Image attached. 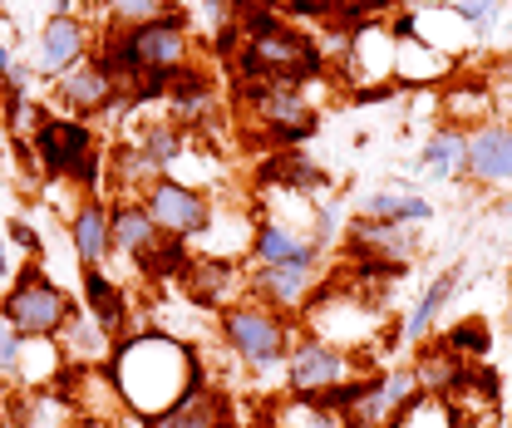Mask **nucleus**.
<instances>
[{
	"instance_id": "nucleus-29",
	"label": "nucleus",
	"mask_w": 512,
	"mask_h": 428,
	"mask_svg": "<svg viewBox=\"0 0 512 428\" xmlns=\"http://www.w3.org/2000/svg\"><path fill=\"white\" fill-rule=\"evenodd\" d=\"M64 369H69V360H64L60 340H25L15 389H50V384L64 379Z\"/></svg>"
},
{
	"instance_id": "nucleus-42",
	"label": "nucleus",
	"mask_w": 512,
	"mask_h": 428,
	"mask_svg": "<svg viewBox=\"0 0 512 428\" xmlns=\"http://www.w3.org/2000/svg\"><path fill=\"white\" fill-rule=\"evenodd\" d=\"M0 153H5V133H0Z\"/></svg>"
},
{
	"instance_id": "nucleus-28",
	"label": "nucleus",
	"mask_w": 512,
	"mask_h": 428,
	"mask_svg": "<svg viewBox=\"0 0 512 428\" xmlns=\"http://www.w3.org/2000/svg\"><path fill=\"white\" fill-rule=\"evenodd\" d=\"M173 10H178V0H94V25H99V35H124V30L173 15Z\"/></svg>"
},
{
	"instance_id": "nucleus-35",
	"label": "nucleus",
	"mask_w": 512,
	"mask_h": 428,
	"mask_svg": "<svg viewBox=\"0 0 512 428\" xmlns=\"http://www.w3.org/2000/svg\"><path fill=\"white\" fill-rule=\"evenodd\" d=\"M5 232H10V237H5V242L15 246V251H20V256H25V261H40V256H45V242H40V232H35V227H30V222H25V217H15V222H10V227H5Z\"/></svg>"
},
{
	"instance_id": "nucleus-22",
	"label": "nucleus",
	"mask_w": 512,
	"mask_h": 428,
	"mask_svg": "<svg viewBox=\"0 0 512 428\" xmlns=\"http://www.w3.org/2000/svg\"><path fill=\"white\" fill-rule=\"evenodd\" d=\"M439 114H444V123L463 128V133L493 123L498 119V89H493V79H483V74L453 79L444 94H439Z\"/></svg>"
},
{
	"instance_id": "nucleus-12",
	"label": "nucleus",
	"mask_w": 512,
	"mask_h": 428,
	"mask_svg": "<svg viewBox=\"0 0 512 428\" xmlns=\"http://www.w3.org/2000/svg\"><path fill=\"white\" fill-rule=\"evenodd\" d=\"M94 55V20L79 15V10H55L40 35H35V55H30V69L40 84H55L64 69H74L79 60Z\"/></svg>"
},
{
	"instance_id": "nucleus-13",
	"label": "nucleus",
	"mask_w": 512,
	"mask_h": 428,
	"mask_svg": "<svg viewBox=\"0 0 512 428\" xmlns=\"http://www.w3.org/2000/svg\"><path fill=\"white\" fill-rule=\"evenodd\" d=\"M345 256L350 261H370V266H389V271H404L414 266L419 256V232L414 227H389V222H365L355 217L345 227Z\"/></svg>"
},
{
	"instance_id": "nucleus-18",
	"label": "nucleus",
	"mask_w": 512,
	"mask_h": 428,
	"mask_svg": "<svg viewBox=\"0 0 512 428\" xmlns=\"http://www.w3.org/2000/svg\"><path fill=\"white\" fill-rule=\"evenodd\" d=\"M355 217L389 222V227H429L434 222V202L414 183H375L370 192L355 197Z\"/></svg>"
},
{
	"instance_id": "nucleus-33",
	"label": "nucleus",
	"mask_w": 512,
	"mask_h": 428,
	"mask_svg": "<svg viewBox=\"0 0 512 428\" xmlns=\"http://www.w3.org/2000/svg\"><path fill=\"white\" fill-rule=\"evenodd\" d=\"M20 350H25V335L5 320V310H0V379L5 384H15L20 379Z\"/></svg>"
},
{
	"instance_id": "nucleus-39",
	"label": "nucleus",
	"mask_w": 512,
	"mask_h": 428,
	"mask_svg": "<svg viewBox=\"0 0 512 428\" xmlns=\"http://www.w3.org/2000/svg\"><path fill=\"white\" fill-rule=\"evenodd\" d=\"M10 281H15V266H10V242L0 237V291H5Z\"/></svg>"
},
{
	"instance_id": "nucleus-6",
	"label": "nucleus",
	"mask_w": 512,
	"mask_h": 428,
	"mask_svg": "<svg viewBox=\"0 0 512 428\" xmlns=\"http://www.w3.org/2000/svg\"><path fill=\"white\" fill-rule=\"evenodd\" d=\"M0 310L25 340H60L79 306L40 261H25L15 271V281L0 291Z\"/></svg>"
},
{
	"instance_id": "nucleus-25",
	"label": "nucleus",
	"mask_w": 512,
	"mask_h": 428,
	"mask_svg": "<svg viewBox=\"0 0 512 428\" xmlns=\"http://www.w3.org/2000/svg\"><path fill=\"white\" fill-rule=\"evenodd\" d=\"M419 173L434 183H468V133L463 128H434L424 153H419Z\"/></svg>"
},
{
	"instance_id": "nucleus-3",
	"label": "nucleus",
	"mask_w": 512,
	"mask_h": 428,
	"mask_svg": "<svg viewBox=\"0 0 512 428\" xmlns=\"http://www.w3.org/2000/svg\"><path fill=\"white\" fill-rule=\"evenodd\" d=\"M35 168L55 183H74L84 192L104 183V163H109V143L89 119L74 114H45V123L30 133V143H20Z\"/></svg>"
},
{
	"instance_id": "nucleus-34",
	"label": "nucleus",
	"mask_w": 512,
	"mask_h": 428,
	"mask_svg": "<svg viewBox=\"0 0 512 428\" xmlns=\"http://www.w3.org/2000/svg\"><path fill=\"white\" fill-rule=\"evenodd\" d=\"M453 10L468 20V30H473V40H483L488 30H493V20L503 15V0H453Z\"/></svg>"
},
{
	"instance_id": "nucleus-27",
	"label": "nucleus",
	"mask_w": 512,
	"mask_h": 428,
	"mask_svg": "<svg viewBox=\"0 0 512 428\" xmlns=\"http://www.w3.org/2000/svg\"><path fill=\"white\" fill-rule=\"evenodd\" d=\"M84 310H89L114 340L128 335V330H138L133 315H128V296L119 291V281L109 276V266H104V271H84Z\"/></svg>"
},
{
	"instance_id": "nucleus-21",
	"label": "nucleus",
	"mask_w": 512,
	"mask_h": 428,
	"mask_svg": "<svg viewBox=\"0 0 512 428\" xmlns=\"http://www.w3.org/2000/svg\"><path fill=\"white\" fill-rule=\"evenodd\" d=\"M311 256H330V251H320L311 232H301V227H291V222H276V217H261V212H256L247 266H281V261H311Z\"/></svg>"
},
{
	"instance_id": "nucleus-30",
	"label": "nucleus",
	"mask_w": 512,
	"mask_h": 428,
	"mask_svg": "<svg viewBox=\"0 0 512 428\" xmlns=\"http://www.w3.org/2000/svg\"><path fill=\"white\" fill-rule=\"evenodd\" d=\"M463 360L453 355V350H444L439 340H424V350L414 355V379H419V389L424 394H434V399H444L448 389L463 379Z\"/></svg>"
},
{
	"instance_id": "nucleus-2",
	"label": "nucleus",
	"mask_w": 512,
	"mask_h": 428,
	"mask_svg": "<svg viewBox=\"0 0 512 428\" xmlns=\"http://www.w3.org/2000/svg\"><path fill=\"white\" fill-rule=\"evenodd\" d=\"M212 335H217V345L227 350V360L242 369V374L271 379V374L286 369L291 345L301 340V320L261 306L252 296H242L237 306H227V310L212 315Z\"/></svg>"
},
{
	"instance_id": "nucleus-26",
	"label": "nucleus",
	"mask_w": 512,
	"mask_h": 428,
	"mask_svg": "<svg viewBox=\"0 0 512 428\" xmlns=\"http://www.w3.org/2000/svg\"><path fill=\"white\" fill-rule=\"evenodd\" d=\"M453 69H458V60L439 55L434 45H424V40H414V35H399V55H394V84H399V89L444 84Z\"/></svg>"
},
{
	"instance_id": "nucleus-15",
	"label": "nucleus",
	"mask_w": 512,
	"mask_h": 428,
	"mask_svg": "<svg viewBox=\"0 0 512 428\" xmlns=\"http://www.w3.org/2000/svg\"><path fill=\"white\" fill-rule=\"evenodd\" d=\"M69 251L79 261V271H104L114 261V242H109V197L104 192H84L64 222Z\"/></svg>"
},
{
	"instance_id": "nucleus-10",
	"label": "nucleus",
	"mask_w": 512,
	"mask_h": 428,
	"mask_svg": "<svg viewBox=\"0 0 512 428\" xmlns=\"http://www.w3.org/2000/svg\"><path fill=\"white\" fill-rule=\"evenodd\" d=\"M138 202L148 207L153 227H158L168 242H183V246H188L192 237L207 227V217L217 212V192L192 187V183H183V178H158L153 187L138 192Z\"/></svg>"
},
{
	"instance_id": "nucleus-9",
	"label": "nucleus",
	"mask_w": 512,
	"mask_h": 428,
	"mask_svg": "<svg viewBox=\"0 0 512 428\" xmlns=\"http://www.w3.org/2000/svg\"><path fill=\"white\" fill-rule=\"evenodd\" d=\"M242 109L261 128H271L276 143H296L316 133V99L311 84H237Z\"/></svg>"
},
{
	"instance_id": "nucleus-5",
	"label": "nucleus",
	"mask_w": 512,
	"mask_h": 428,
	"mask_svg": "<svg viewBox=\"0 0 512 428\" xmlns=\"http://www.w3.org/2000/svg\"><path fill=\"white\" fill-rule=\"evenodd\" d=\"M375 369H380L375 360H365V355H355V350H340V345H330V340L301 330V340L291 345L286 369H281V394L311 399V404H330L335 389H345V384H355V379H365V374H375Z\"/></svg>"
},
{
	"instance_id": "nucleus-36",
	"label": "nucleus",
	"mask_w": 512,
	"mask_h": 428,
	"mask_svg": "<svg viewBox=\"0 0 512 428\" xmlns=\"http://www.w3.org/2000/svg\"><path fill=\"white\" fill-rule=\"evenodd\" d=\"M15 64H20V35H15V20L0 10V79H10Z\"/></svg>"
},
{
	"instance_id": "nucleus-24",
	"label": "nucleus",
	"mask_w": 512,
	"mask_h": 428,
	"mask_svg": "<svg viewBox=\"0 0 512 428\" xmlns=\"http://www.w3.org/2000/svg\"><path fill=\"white\" fill-rule=\"evenodd\" d=\"M463 266H448V271H439L424 291H419V301H414V310L399 320V340H414V345H424L429 335H434V325H439V315H444L448 306H453V296H458V276Z\"/></svg>"
},
{
	"instance_id": "nucleus-20",
	"label": "nucleus",
	"mask_w": 512,
	"mask_h": 428,
	"mask_svg": "<svg viewBox=\"0 0 512 428\" xmlns=\"http://www.w3.org/2000/svg\"><path fill=\"white\" fill-rule=\"evenodd\" d=\"M468 183L512 187V119H493L468 133Z\"/></svg>"
},
{
	"instance_id": "nucleus-16",
	"label": "nucleus",
	"mask_w": 512,
	"mask_h": 428,
	"mask_svg": "<svg viewBox=\"0 0 512 428\" xmlns=\"http://www.w3.org/2000/svg\"><path fill=\"white\" fill-rule=\"evenodd\" d=\"M252 232H256V207H247V202H217V212L188 242V251L192 256H212V261H247Z\"/></svg>"
},
{
	"instance_id": "nucleus-38",
	"label": "nucleus",
	"mask_w": 512,
	"mask_h": 428,
	"mask_svg": "<svg viewBox=\"0 0 512 428\" xmlns=\"http://www.w3.org/2000/svg\"><path fill=\"white\" fill-rule=\"evenodd\" d=\"M79 428H148V424L133 419V414H119V419H109V424H99V419H79Z\"/></svg>"
},
{
	"instance_id": "nucleus-32",
	"label": "nucleus",
	"mask_w": 512,
	"mask_h": 428,
	"mask_svg": "<svg viewBox=\"0 0 512 428\" xmlns=\"http://www.w3.org/2000/svg\"><path fill=\"white\" fill-rule=\"evenodd\" d=\"M389 428H458V419H453V409H448L444 399H434V394H419L399 419Z\"/></svg>"
},
{
	"instance_id": "nucleus-23",
	"label": "nucleus",
	"mask_w": 512,
	"mask_h": 428,
	"mask_svg": "<svg viewBox=\"0 0 512 428\" xmlns=\"http://www.w3.org/2000/svg\"><path fill=\"white\" fill-rule=\"evenodd\" d=\"M10 414L20 428H79V409L69 399L64 384H50V389H20L10 399Z\"/></svg>"
},
{
	"instance_id": "nucleus-4",
	"label": "nucleus",
	"mask_w": 512,
	"mask_h": 428,
	"mask_svg": "<svg viewBox=\"0 0 512 428\" xmlns=\"http://www.w3.org/2000/svg\"><path fill=\"white\" fill-rule=\"evenodd\" d=\"M232 69H237V84H316L320 74H330L316 50V35L301 25L237 40Z\"/></svg>"
},
{
	"instance_id": "nucleus-14",
	"label": "nucleus",
	"mask_w": 512,
	"mask_h": 428,
	"mask_svg": "<svg viewBox=\"0 0 512 428\" xmlns=\"http://www.w3.org/2000/svg\"><path fill=\"white\" fill-rule=\"evenodd\" d=\"M183 296L197 310L217 315V310L237 306L247 296V261H212V256H192L188 271H183Z\"/></svg>"
},
{
	"instance_id": "nucleus-1",
	"label": "nucleus",
	"mask_w": 512,
	"mask_h": 428,
	"mask_svg": "<svg viewBox=\"0 0 512 428\" xmlns=\"http://www.w3.org/2000/svg\"><path fill=\"white\" fill-rule=\"evenodd\" d=\"M104 369L114 379V394H119L124 414L143 419V424L158 419L163 409H173L188 389L212 379L202 350L188 335H173L163 325H138V330L119 335Z\"/></svg>"
},
{
	"instance_id": "nucleus-19",
	"label": "nucleus",
	"mask_w": 512,
	"mask_h": 428,
	"mask_svg": "<svg viewBox=\"0 0 512 428\" xmlns=\"http://www.w3.org/2000/svg\"><path fill=\"white\" fill-rule=\"evenodd\" d=\"M109 242H114V261L143 266L168 237L153 227V217L138 197H109Z\"/></svg>"
},
{
	"instance_id": "nucleus-11",
	"label": "nucleus",
	"mask_w": 512,
	"mask_h": 428,
	"mask_svg": "<svg viewBox=\"0 0 512 428\" xmlns=\"http://www.w3.org/2000/svg\"><path fill=\"white\" fill-rule=\"evenodd\" d=\"M50 99H55V109L64 114H74V119H128V104L124 94H119V84H114V74L99 64V55H89V60H79L74 69H64L60 79L50 84Z\"/></svg>"
},
{
	"instance_id": "nucleus-37",
	"label": "nucleus",
	"mask_w": 512,
	"mask_h": 428,
	"mask_svg": "<svg viewBox=\"0 0 512 428\" xmlns=\"http://www.w3.org/2000/svg\"><path fill=\"white\" fill-rule=\"evenodd\" d=\"M237 428H281V419H276V399H261L252 414H237Z\"/></svg>"
},
{
	"instance_id": "nucleus-31",
	"label": "nucleus",
	"mask_w": 512,
	"mask_h": 428,
	"mask_svg": "<svg viewBox=\"0 0 512 428\" xmlns=\"http://www.w3.org/2000/svg\"><path fill=\"white\" fill-rule=\"evenodd\" d=\"M439 345L453 350L463 365H478V360L493 350V340H488V325H483V320H458L448 335H439Z\"/></svg>"
},
{
	"instance_id": "nucleus-7",
	"label": "nucleus",
	"mask_w": 512,
	"mask_h": 428,
	"mask_svg": "<svg viewBox=\"0 0 512 428\" xmlns=\"http://www.w3.org/2000/svg\"><path fill=\"white\" fill-rule=\"evenodd\" d=\"M419 379H414V365H389L375 369L345 389H335V399L325 409H340L350 428H389L414 399H419Z\"/></svg>"
},
{
	"instance_id": "nucleus-17",
	"label": "nucleus",
	"mask_w": 512,
	"mask_h": 428,
	"mask_svg": "<svg viewBox=\"0 0 512 428\" xmlns=\"http://www.w3.org/2000/svg\"><path fill=\"white\" fill-rule=\"evenodd\" d=\"M148 428H237V399L227 384L207 379V384L188 389L173 409L148 419Z\"/></svg>"
},
{
	"instance_id": "nucleus-41",
	"label": "nucleus",
	"mask_w": 512,
	"mask_h": 428,
	"mask_svg": "<svg viewBox=\"0 0 512 428\" xmlns=\"http://www.w3.org/2000/svg\"><path fill=\"white\" fill-rule=\"evenodd\" d=\"M0 404H5V379H0Z\"/></svg>"
},
{
	"instance_id": "nucleus-8",
	"label": "nucleus",
	"mask_w": 512,
	"mask_h": 428,
	"mask_svg": "<svg viewBox=\"0 0 512 428\" xmlns=\"http://www.w3.org/2000/svg\"><path fill=\"white\" fill-rule=\"evenodd\" d=\"M330 276H335L330 271V256L281 261V266H247V296L261 301V306L281 310V315H291V320H301Z\"/></svg>"
},
{
	"instance_id": "nucleus-40",
	"label": "nucleus",
	"mask_w": 512,
	"mask_h": 428,
	"mask_svg": "<svg viewBox=\"0 0 512 428\" xmlns=\"http://www.w3.org/2000/svg\"><path fill=\"white\" fill-rule=\"evenodd\" d=\"M498 217H503V222H512V192H503V197H498Z\"/></svg>"
},
{
	"instance_id": "nucleus-43",
	"label": "nucleus",
	"mask_w": 512,
	"mask_h": 428,
	"mask_svg": "<svg viewBox=\"0 0 512 428\" xmlns=\"http://www.w3.org/2000/svg\"><path fill=\"white\" fill-rule=\"evenodd\" d=\"M0 10H5V5H0Z\"/></svg>"
}]
</instances>
